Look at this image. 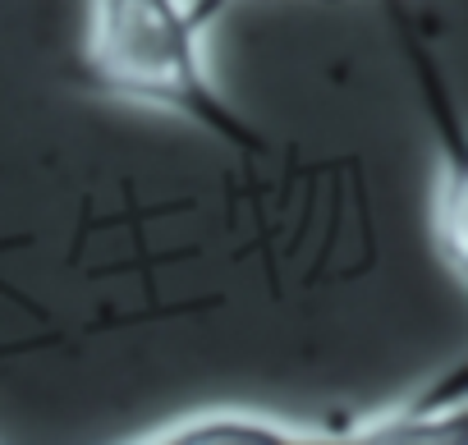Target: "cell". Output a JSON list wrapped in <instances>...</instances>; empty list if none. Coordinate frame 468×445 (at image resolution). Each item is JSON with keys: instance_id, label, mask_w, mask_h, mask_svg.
<instances>
[{"instance_id": "3", "label": "cell", "mask_w": 468, "mask_h": 445, "mask_svg": "<svg viewBox=\"0 0 468 445\" xmlns=\"http://www.w3.org/2000/svg\"><path fill=\"white\" fill-rule=\"evenodd\" d=\"M124 440L138 445H340V427L285 418L271 408L249 404H211L188 408L179 418H165L161 427L133 431Z\"/></svg>"}, {"instance_id": "4", "label": "cell", "mask_w": 468, "mask_h": 445, "mask_svg": "<svg viewBox=\"0 0 468 445\" xmlns=\"http://www.w3.org/2000/svg\"><path fill=\"white\" fill-rule=\"evenodd\" d=\"M229 5H239V0H193V10H197V19H202L207 28H211V24H216V19H220Z\"/></svg>"}, {"instance_id": "2", "label": "cell", "mask_w": 468, "mask_h": 445, "mask_svg": "<svg viewBox=\"0 0 468 445\" xmlns=\"http://www.w3.org/2000/svg\"><path fill=\"white\" fill-rule=\"evenodd\" d=\"M468 427V367L454 363L431 386L349 418L340 427V445H450L463 440Z\"/></svg>"}, {"instance_id": "1", "label": "cell", "mask_w": 468, "mask_h": 445, "mask_svg": "<svg viewBox=\"0 0 468 445\" xmlns=\"http://www.w3.org/2000/svg\"><path fill=\"white\" fill-rule=\"evenodd\" d=\"M83 74L124 106L179 115L244 156L267 152L258 124L211 79L193 0H88Z\"/></svg>"}]
</instances>
